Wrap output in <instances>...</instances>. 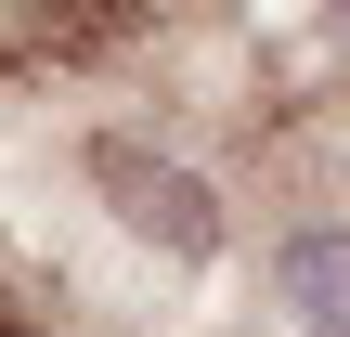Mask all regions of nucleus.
<instances>
[{"label": "nucleus", "mask_w": 350, "mask_h": 337, "mask_svg": "<svg viewBox=\"0 0 350 337\" xmlns=\"http://www.w3.org/2000/svg\"><path fill=\"white\" fill-rule=\"evenodd\" d=\"M286 312L312 337H350V234H299L286 247Z\"/></svg>", "instance_id": "f257e3e1"}, {"label": "nucleus", "mask_w": 350, "mask_h": 337, "mask_svg": "<svg viewBox=\"0 0 350 337\" xmlns=\"http://www.w3.org/2000/svg\"><path fill=\"white\" fill-rule=\"evenodd\" d=\"M338 13H350V0H338Z\"/></svg>", "instance_id": "f03ea898"}]
</instances>
